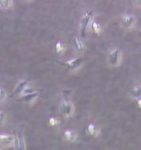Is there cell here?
Returning <instances> with one entry per match:
<instances>
[{
	"label": "cell",
	"mask_w": 141,
	"mask_h": 150,
	"mask_svg": "<svg viewBox=\"0 0 141 150\" xmlns=\"http://www.w3.org/2000/svg\"><path fill=\"white\" fill-rule=\"evenodd\" d=\"M94 17H95V13L93 11L86 12L82 16L79 23V33H80V37H82L83 38L86 37L88 30L90 29V26L94 20Z\"/></svg>",
	"instance_id": "1"
},
{
	"label": "cell",
	"mask_w": 141,
	"mask_h": 150,
	"mask_svg": "<svg viewBox=\"0 0 141 150\" xmlns=\"http://www.w3.org/2000/svg\"><path fill=\"white\" fill-rule=\"evenodd\" d=\"M66 50L65 44L63 41H57L56 43L54 44V52L58 56H62Z\"/></svg>",
	"instance_id": "14"
},
{
	"label": "cell",
	"mask_w": 141,
	"mask_h": 150,
	"mask_svg": "<svg viewBox=\"0 0 141 150\" xmlns=\"http://www.w3.org/2000/svg\"><path fill=\"white\" fill-rule=\"evenodd\" d=\"M90 29L92 30L93 33L100 35L102 33V26L99 22H97L96 20H93L92 24L90 26Z\"/></svg>",
	"instance_id": "15"
},
{
	"label": "cell",
	"mask_w": 141,
	"mask_h": 150,
	"mask_svg": "<svg viewBox=\"0 0 141 150\" xmlns=\"http://www.w3.org/2000/svg\"><path fill=\"white\" fill-rule=\"evenodd\" d=\"M123 60V52L119 47H114L110 50L107 57V64L112 67L121 66Z\"/></svg>",
	"instance_id": "3"
},
{
	"label": "cell",
	"mask_w": 141,
	"mask_h": 150,
	"mask_svg": "<svg viewBox=\"0 0 141 150\" xmlns=\"http://www.w3.org/2000/svg\"><path fill=\"white\" fill-rule=\"evenodd\" d=\"M13 4V0H0V8L3 10L9 9Z\"/></svg>",
	"instance_id": "17"
},
{
	"label": "cell",
	"mask_w": 141,
	"mask_h": 150,
	"mask_svg": "<svg viewBox=\"0 0 141 150\" xmlns=\"http://www.w3.org/2000/svg\"><path fill=\"white\" fill-rule=\"evenodd\" d=\"M29 84V81H27V80H22V81H20L19 82L17 83V84L16 85V86H15L14 90H13V96L18 97L21 96V95H22V93L23 91V90H24L25 88L27 87Z\"/></svg>",
	"instance_id": "8"
},
{
	"label": "cell",
	"mask_w": 141,
	"mask_h": 150,
	"mask_svg": "<svg viewBox=\"0 0 141 150\" xmlns=\"http://www.w3.org/2000/svg\"><path fill=\"white\" fill-rule=\"evenodd\" d=\"M8 99V93L5 89L0 87V103H4Z\"/></svg>",
	"instance_id": "18"
},
{
	"label": "cell",
	"mask_w": 141,
	"mask_h": 150,
	"mask_svg": "<svg viewBox=\"0 0 141 150\" xmlns=\"http://www.w3.org/2000/svg\"><path fill=\"white\" fill-rule=\"evenodd\" d=\"M133 1V4L135 5L138 8H140L141 7V0H132Z\"/></svg>",
	"instance_id": "22"
},
{
	"label": "cell",
	"mask_w": 141,
	"mask_h": 150,
	"mask_svg": "<svg viewBox=\"0 0 141 150\" xmlns=\"http://www.w3.org/2000/svg\"><path fill=\"white\" fill-rule=\"evenodd\" d=\"M136 101H137V103H138V107H139V108H140L141 107V99L137 100Z\"/></svg>",
	"instance_id": "23"
},
{
	"label": "cell",
	"mask_w": 141,
	"mask_h": 150,
	"mask_svg": "<svg viewBox=\"0 0 141 150\" xmlns=\"http://www.w3.org/2000/svg\"><path fill=\"white\" fill-rule=\"evenodd\" d=\"M87 132H88V134L92 135L93 137L97 138L101 134V129L96 124L90 123L88 125V128H87Z\"/></svg>",
	"instance_id": "11"
},
{
	"label": "cell",
	"mask_w": 141,
	"mask_h": 150,
	"mask_svg": "<svg viewBox=\"0 0 141 150\" xmlns=\"http://www.w3.org/2000/svg\"><path fill=\"white\" fill-rule=\"evenodd\" d=\"M24 1H26V2H28V3H31V2H32L33 0H24Z\"/></svg>",
	"instance_id": "24"
},
{
	"label": "cell",
	"mask_w": 141,
	"mask_h": 150,
	"mask_svg": "<svg viewBox=\"0 0 141 150\" xmlns=\"http://www.w3.org/2000/svg\"><path fill=\"white\" fill-rule=\"evenodd\" d=\"M7 120V115L3 110H0V124L3 125L4 124L5 121Z\"/></svg>",
	"instance_id": "21"
},
{
	"label": "cell",
	"mask_w": 141,
	"mask_h": 150,
	"mask_svg": "<svg viewBox=\"0 0 141 150\" xmlns=\"http://www.w3.org/2000/svg\"><path fill=\"white\" fill-rule=\"evenodd\" d=\"M14 140V136L8 134H0V145L9 147L13 146Z\"/></svg>",
	"instance_id": "9"
},
{
	"label": "cell",
	"mask_w": 141,
	"mask_h": 150,
	"mask_svg": "<svg viewBox=\"0 0 141 150\" xmlns=\"http://www.w3.org/2000/svg\"><path fill=\"white\" fill-rule=\"evenodd\" d=\"M73 95V90L70 88H65L61 91L62 100H69Z\"/></svg>",
	"instance_id": "16"
},
{
	"label": "cell",
	"mask_w": 141,
	"mask_h": 150,
	"mask_svg": "<svg viewBox=\"0 0 141 150\" xmlns=\"http://www.w3.org/2000/svg\"><path fill=\"white\" fill-rule=\"evenodd\" d=\"M49 124H50V125L51 126H56L59 124V121L58 119L55 118V117H50V118L49 119Z\"/></svg>",
	"instance_id": "20"
},
{
	"label": "cell",
	"mask_w": 141,
	"mask_h": 150,
	"mask_svg": "<svg viewBox=\"0 0 141 150\" xmlns=\"http://www.w3.org/2000/svg\"><path fill=\"white\" fill-rule=\"evenodd\" d=\"M35 91H36V88H34L33 86H30V84H29V85H28V86H27L23 90V91H22V95H21V96L27 95V94H31V93H33V92Z\"/></svg>",
	"instance_id": "19"
},
{
	"label": "cell",
	"mask_w": 141,
	"mask_h": 150,
	"mask_svg": "<svg viewBox=\"0 0 141 150\" xmlns=\"http://www.w3.org/2000/svg\"><path fill=\"white\" fill-rule=\"evenodd\" d=\"M59 111L65 118H70L74 114V105L72 101L62 100L59 104Z\"/></svg>",
	"instance_id": "5"
},
{
	"label": "cell",
	"mask_w": 141,
	"mask_h": 150,
	"mask_svg": "<svg viewBox=\"0 0 141 150\" xmlns=\"http://www.w3.org/2000/svg\"><path fill=\"white\" fill-rule=\"evenodd\" d=\"M38 97H39V93L36 91L33 92V93H31V94L21 96L20 98H21V100H22L23 103L31 105V104H33V103L37 100Z\"/></svg>",
	"instance_id": "10"
},
{
	"label": "cell",
	"mask_w": 141,
	"mask_h": 150,
	"mask_svg": "<svg viewBox=\"0 0 141 150\" xmlns=\"http://www.w3.org/2000/svg\"><path fill=\"white\" fill-rule=\"evenodd\" d=\"M84 60L82 57H73V58L69 59L68 61H66V62L64 63L66 68L70 71H76L79 70L80 68H82Z\"/></svg>",
	"instance_id": "6"
},
{
	"label": "cell",
	"mask_w": 141,
	"mask_h": 150,
	"mask_svg": "<svg viewBox=\"0 0 141 150\" xmlns=\"http://www.w3.org/2000/svg\"><path fill=\"white\" fill-rule=\"evenodd\" d=\"M24 131L25 125L23 123H21L16 130V134L14 136V140H13V145L14 146L15 150H27Z\"/></svg>",
	"instance_id": "2"
},
{
	"label": "cell",
	"mask_w": 141,
	"mask_h": 150,
	"mask_svg": "<svg viewBox=\"0 0 141 150\" xmlns=\"http://www.w3.org/2000/svg\"><path fill=\"white\" fill-rule=\"evenodd\" d=\"M129 96L130 97L135 100H137L139 99H141V86L140 84L138 85H135L134 87L132 88L131 90V91L129 93Z\"/></svg>",
	"instance_id": "13"
},
{
	"label": "cell",
	"mask_w": 141,
	"mask_h": 150,
	"mask_svg": "<svg viewBox=\"0 0 141 150\" xmlns=\"http://www.w3.org/2000/svg\"><path fill=\"white\" fill-rule=\"evenodd\" d=\"M73 47L76 50V52L78 53L82 54L85 52L86 50V46H85V42H84V38L82 37L78 36L75 38L73 39Z\"/></svg>",
	"instance_id": "7"
},
{
	"label": "cell",
	"mask_w": 141,
	"mask_h": 150,
	"mask_svg": "<svg viewBox=\"0 0 141 150\" xmlns=\"http://www.w3.org/2000/svg\"><path fill=\"white\" fill-rule=\"evenodd\" d=\"M64 139L68 142H75L78 139V134L75 130L67 129L64 133Z\"/></svg>",
	"instance_id": "12"
},
{
	"label": "cell",
	"mask_w": 141,
	"mask_h": 150,
	"mask_svg": "<svg viewBox=\"0 0 141 150\" xmlns=\"http://www.w3.org/2000/svg\"><path fill=\"white\" fill-rule=\"evenodd\" d=\"M136 23L137 18L132 13H125L121 17V26L124 29H133Z\"/></svg>",
	"instance_id": "4"
},
{
	"label": "cell",
	"mask_w": 141,
	"mask_h": 150,
	"mask_svg": "<svg viewBox=\"0 0 141 150\" xmlns=\"http://www.w3.org/2000/svg\"><path fill=\"white\" fill-rule=\"evenodd\" d=\"M0 150H5V149H0Z\"/></svg>",
	"instance_id": "25"
}]
</instances>
